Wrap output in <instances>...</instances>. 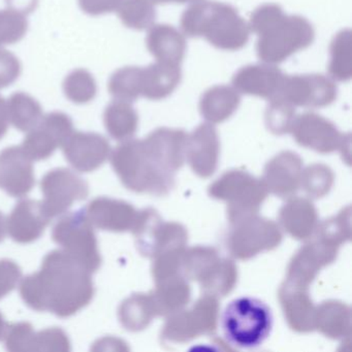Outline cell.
I'll return each instance as SVG.
<instances>
[{"mask_svg":"<svg viewBox=\"0 0 352 352\" xmlns=\"http://www.w3.org/2000/svg\"><path fill=\"white\" fill-rule=\"evenodd\" d=\"M91 274L63 249L53 250L45 256L40 271L22 280L20 296L32 310L67 318L94 298Z\"/></svg>","mask_w":352,"mask_h":352,"instance_id":"cell-1","label":"cell"},{"mask_svg":"<svg viewBox=\"0 0 352 352\" xmlns=\"http://www.w3.org/2000/svg\"><path fill=\"white\" fill-rule=\"evenodd\" d=\"M249 30L258 36V58L267 65H277L314 41V30L300 16H287L277 5H263L250 18Z\"/></svg>","mask_w":352,"mask_h":352,"instance_id":"cell-2","label":"cell"},{"mask_svg":"<svg viewBox=\"0 0 352 352\" xmlns=\"http://www.w3.org/2000/svg\"><path fill=\"white\" fill-rule=\"evenodd\" d=\"M183 32L190 38H204L215 48L238 51L249 40L248 24L232 6L217 1L193 3L181 17Z\"/></svg>","mask_w":352,"mask_h":352,"instance_id":"cell-3","label":"cell"},{"mask_svg":"<svg viewBox=\"0 0 352 352\" xmlns=\"http://www.w3.org/2000/svg\"><path fill=\"white\" fill-rule=\"evenodd\" d=\"M224 338L239 348H255L271 335L274 316L267 302L253 296L230 300L220 320Z\"/></svg>","mask_w":352,"mask_h":352,"instance_id":"cell-4","label":"cell"},{"mask_svg":"<svg viewBox=\"0 0 352 352\" xmlns=\"http://www.w3.org/2000/svg\"><path fill=\"white\" fill-rule=\"evenodd\" d=\"M52 239L65 252L77 259L90 273H96L102 265L94 226L85 211L63 216L55 224Z\"/></svg>","mask_w":352,"mask_h":352,"instance_id":"cell-5","label":"cell"},{"mask_svg":"<svg viewBox=\"0 0 352 352\" xmlns=\"http://www.w3.org/2000/svg\"><path fill=\"white\" fill-rule=\"evenodd\" d=\"M44 195L42 201L51 218L65 213L75 201H83L89 195L87 183L69 168L50 170L41 181Z\"/></svg>","mask_w":352,"mask_h":352,"instance_id":"cell-6","label":"cell"},{"mask_svg":"<svg viewBox=\"0 0 352 352\" xmlns=\"http://www.w3.org/2000/svg\"><path fill=\"white\" fill-rule=\"evenodd\" d=\"M73 133V120L69 115L49 113L28 131L21 147L32 162H40L52 156L57 148L63 147Z\"/></svg>","mask_w":352,"mask_h":352,"instance_id":"cell-7","label":"cell"},{"mask_svg":"<svg viewBox=\"0 0 352 352\" xmlns=\"http://www.w3.org/2000/svg\"><path fill=\"white\" fill-rule=\"evenodd\" d=\"M277 96L294 107H325L337 98V86L322 75L285 76Z\"/></svg>","mask_w":352,"mask_h":352,"instance_id":"cell-8","label":"cell"},{"mask_svg":"<svg viewBox=\"0 0 352 352\" xmlns=\"http://www.w3.org/2000/svg\"><path fill=\"white\" fill-rule=\"evenodd\" d=\"M67 162L80 173L98 170L108 160L110 144L96 133L74 131L63 146Z\"/></svg>","mask_w":352,"mask_h":352,"instance_id":"cell-9","label":"cell"},{"mask_svg":"<svg viewBox=\"0 0 352 352\" xmlns=\"http://www.w3.org/2000/svg\"><path fill=\"white\" fill-rule=\"evenodd\" d=\"M36 185L32 160L23 148L12 146L0 152V189L13 197L28 195Z\"/></svg>","mask_w":352,"mask_h":352,"instance_id":"cell-10","label":"cell"},{"mask_svg":"<svg viewBox=\"0 0 352 352\" xmlns=\"http://www.w3.org/2000/svg\"><path fill=\"white\" fill-rule=\"evenodd\" d=\"M51 219L42 201L23 199L8 218L7 230L15 242L30 244L41 238Z\"/></svg>","mask_w":352,"mask_h":352,"instance_id":"cell-11","label":"cell"},{"mask_svg":"<svg viewBox=\"0 0 352 352\" xmlns=\"http://www.w3.org/2000/svg\"><path fill=\"white\" fill-rule=\"evenodd\" d=\"M284 77L273 65H247L234 74L232 85L239 94L272 100L279 94Z\"/></svg>","mask_w":352,"mask_h":352,"instance_id":"cell-12","label":"cell"},{"mask_svg":"<svg viewBox=\"0 0 352 352\" xmlns=\"http://www.w3.org/2000/svg\"><path fill=\"white\" fill-rule=\"evenodd\" d=\"M148 51L157 63L180 65L186 52L184 36L166 24L152 25L146 38Z\"/></svg>","mask_w":352,"mask_h":352,"instance_id":"cell-13","label":"cell"},{"mask_svg":"<svg viewBox=\"0 0 352 352\" xmlns=\"http://www.w3.org/2000/svg\"><path fill=\"white\" fill-rule=\"evenodd\" d=\"M180 65L157 63L142 69V96L164 100L173 94L181 81Z\"/></svg>","mask_w":352,"mask_h":352,"instance_id":"cell-14","label":"cell"},{"mask_svg":"<svg viewBox=\"0 0 352 352\" xmlns=\"http://www.w3.org/2000/svg\"><path fill=\"white\" fill-rule=\"evenodd\" d=\"M85 213L92 226L110 232L126 230L131 218L129 206L107 197H98L90 201Z\"/></svg>","mask_w":352,"mask_h":352,"instance_id":"cell-15","label":"cell"},{"mask_svg":"<svg viewBox=\"0 0 352 352\" xmlns=\"http://www.w3.org/2000/svg\"><path fill=\"white\" fill-rule=\"evenodd\" d=\"M240 104V94L230 86H215L201 96V111L206 118L220 121L230 116Z\"/></svg>","mask_w":352,"mask_h":352,"instance_id":"cell-16","label":"cell"},{"mask_svg":"<svg viewBox=\"0 0 352 352\" xmlns=\"http://www.w3.org/2000/svg\"><path fill=\"white\" fill-rule=\"evenodd\" d=\"M9 122L18 131H32L38 125L43 117L40 102L30 94L16 92L7 102Z\"/></svg>","mask_w":352,"mask_h":352,"instance_id":"cell-17","label":"cell"},{"mask_svg":"<svg viewBox=\"0 0 352 352\" xmlns=\"http://www.w3.org/2000/svg\"><path fill=\"white\" fill-rule=\"evenodd\" d=\"M104 122L111 137L126 139L137 129L138 115L129 102L115 100L104 110Z\"/></svg>","mask_w":352,"mask_h":352,"instance_id":"cell-18","label":"cell"},{"mask_svg":"<svg viewBox=\"0 0 352 352\" xmlns=\"http://www.w3.org/2000/svg\"><path fill=\"white\" fill-rule=\"evenodd\" d=\"M329 73L331 79L349 81L352 76V38L350 30H342L331 45Z\"/></svg>","mask_w":352,"mask_h":352,"instance_id":"cell-19","label":"cell"},{"mask_svg":"<svg viewBox=\"0 0 352 352\" xmlns=\"http://www.w3.org/2000/svg\"><path fill=\"white\" fill-rule=\"evenodd\" d=\"M108 89L116 100L135 102L142 96V67H126L115 72Z\"/></svg>","mask_w":352,"mask_h":352,"instance_id":"cell-20","label":"cell"},{"mask_svg":"<svg viewBox=\"0 0 352 352\" xmlns=\"http://www.w3.org/2000/svg\"><path fill=\"white\" fill-rule=\"evenodd\" d=\"M116 12L121 22L135 30H149L156 17L151 0H121Z\"/></svg>","mask_w":352,"mask_h":352,"instance_id":"cell-21","label":"cell"},{"mask_svg":"<svg viewBox=\"0 0 352 352\" xmlns=\"http://www.w3.org/2000/svg\"><path fill=\"white\" fill-rule=\"evenodd\" d=\"M63 92L74 104H85L92 102L98 94V86L94 76L83 69H75L65 77Z\"/></svg>","mask_w":352,"mask_h":352,"instance_id":"cell-22","label":"cell"},{"mask_svg":"<svg viewBox=\"0 0 352 352\" xmlns=\"http://www.w3.org/2000/svg\"><path fill=\"white\" fill-rule=\"evenodd\" d=\"M28 30L25 15L11 9L0 11V48L20 42Z\"/></svg>","mask_w":352,"mask_h":352,"instance_id":"cell-23","label":"cell"},{"mask_svg":"<svg viewBox=\"0 0 352 352\" xmlns=\"http://www.w3.org/2000/svg\"><path fill=\"white\" fill-rule=\"evenodd\" d=\"M34 333L32 323H8L3 336L7 349L12 352L32 351Z\"/></svg>","mask_w":352,"mask_h":352,"instance_id":"cell-24","label":"cell"},{"mask_svg":"<svg viewBox=\"0 0 352 352\" xmlns=\"http://www.w3.org/2000/svg\"><path fill=\"white\" fill-rule=\"evenodd\" d=\"M71 350V341L67 333L58 327L34 333L32 351L67 352Z\"/></svg>","mask_w":352,"mask_h":352,"instance_id":"cell-25","label":"cell"},{"mask_svg":"<svg viewBox=\"0 0 352 352\" xmlns=\"http://www.w3.org/2000/svg\"><path fill=\"white\" fill-rule=\"evenodd\" d=\"M21 72L22 65L18 57L6 49L0 48V89L15 83Z\"/></svg>","mask_w":352,"mask_h":352,"instance_id":"cell-26","label":"cell"},{"mask_svg":"<svg viewBox=\"0 0 352 352\" xmlns=\"http://www.w3.org/2000/svg\"><path fill=\"white\" fill-rule=\"evenodd\" d=\"M21 277V267L15 261L0 259V300L17 287Z\"/></svg>","mask_w":352,"mask_h":352,"instance_id":"cell-27","label":"cell"},{"mask_svg":"<svg viewBox=\"0 0 352 352\" xmlns=\"http://www.w3.org/2000/svg\"><path fill=\"white\" fill-rule=\"evenodd\" d=\"M78 1L84 13L90 16H100L116 11L121 0H78Z\"/></svg>","mask_w":352,"mask_h":352,"instance_id":"cell-28","label":"cell"},{"mask_svg":"<svg viewBox=\"0 0 352 352\" xmlns=\"http://www.w3.org/2000/svg\"><path fill=\"white\" fill-rule=\"evenodd\" d=\"M8 9L13 10L18 13L28 15L36 9L38 0H6Z\"/></svg>","mask_w":352,"mask_h":352,"instance_id":"cell-29","label":"cell"},{"mask_svg":"<svg viewBox=\"0 0 352 352\" xmlns=\"http://www.w3.org/2000/svg\"><path fill=\"white\" fill-rule=\"evenodd\" d=\"M9 117H8L7 102L0 96V140L7 135L9 129Z\"/></svg>","mask_w":352,"mask_h":352,"instance_id":"cell-30","label":"cell"},{"mask_svg":"<svg viewBox=\"0 0 352 352\" xmlns=\"http://www.w3.org/2000/svg\"><path fill=\"white\" fill-rule=\"evenodd\" d=\"M7 220L3 214L0 212V242H3L7 234Z\"/></svg>","mask_w":352,"mask_h":352,"instance_id":"cell-31","label":"cell"},{"mask_svg":"<svg viewBox=\"0 0 352 352\" xmlns=\"http://www.w3.org/2000/svg\"><path fill=\"white\" fill-rule=\"evenodd\" d=\"M152 3H197L199 0H151Z\"/></svg>","mask_w":352,"mask_h":352,"instance_id":"cell-32","label":"cell"},{"mask_svg":"<svg viewBox=\"0 0 352 352\" xmlns=\"http://www.w3.org/2000/svg\"><path fill=\"white\" fill-rule=\"evenodd\" d=\"M8 323L6 322L3 315L0 312V341L3 340V336H5L6 329H7Z\"/></svg>","mask_w":352,"mask_h":352,"instance_id":"cell-33","label":"cell"}]
</instances>
